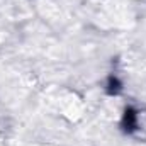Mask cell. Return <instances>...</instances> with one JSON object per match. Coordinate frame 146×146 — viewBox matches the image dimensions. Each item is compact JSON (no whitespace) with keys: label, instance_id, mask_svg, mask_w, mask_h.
<instances>
[{"label":"cell","instance_id":"cell-1","mask_svg":"<svg viewBox=\"0 0 146 146\" xmlns=\"http://www.w3.org/2000/svg\"><path fill=\"white\" fill-rule=\"evenodd\" d=\"M122 127L127 131V133H133L138 129V112L134 109H126L124 112V117H122Z\"/></svg>","mask_w":146,"mask_h":146},{"label":"cell","instance_id":"cell-2","mask_svg":"<svg viewBox=\"0 0 146 146\" xmlns=\"http://www.w3.org/2000/svg\"><path fill=\"white\" fill-rule=\"evenodd\" d=\"M107 87H109V88H107V90H109V94H117V92L121 90V82H119L115 76H110Z\"/></svg>","mask_w":146,"mask_h":146}]
</instances>
